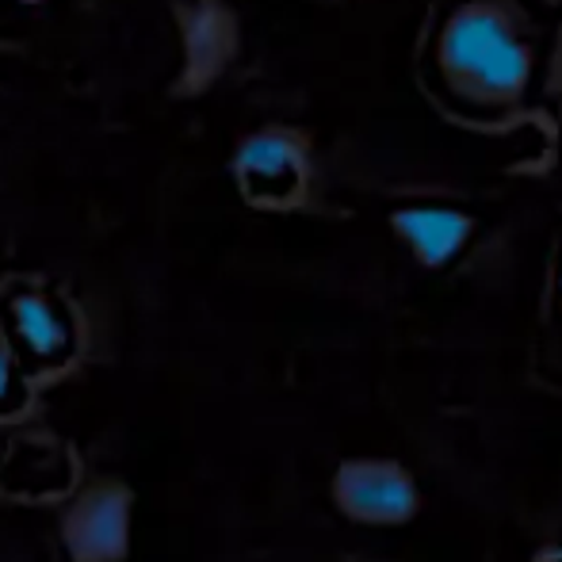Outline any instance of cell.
<instances>
[{
    "mask_svg": "<svg viewBox=\"0 0 562 562\" xmlns=\"http://www.w3.org/2000/svg\"><path fill=\"white\" fill-rule=\"evenodd\" d=\"M445 92L474 115H509L532 92L540 27L520 0H459L432 35Z\"/></svg>",
    "mask_w": 562,
    "mask_h": 562,
    "instance_id": "6da1fadb",
    "label": "cell"
},
{
    "mask_svg": "<svg viewBox=\"0 0 562 562\" xmlns=\"http://www.w3.org/2000/svg\"><path fill=\"white\" fill-rule=\"evenodd\" d=\"M0 337L35 383L69 371L81 356V318L61 291L38 280L0 283Z\"/></svg>",
    "mask_w": 562,
    "mask_h": 562,
    "instance_id": "7a4b0ae2",
    "label": "cell"
},
{
    "mask_svg": "<svg viewBox=\"0 0 562 562\" xmlns=\"http://www.w3.org/2000/svg\"><path fill=\"white\" fill-rule=\"evenodd\" d=\"M229 172H234L237 195L252 211H268V215L299 211L311 200L314 142L299 126L268 123L237 142Z\"/></svg>",
    "mask_w": 562,
    "mask_h": 562,
    "instance_id": "3957f363",
    "label": "cell"
},
{
    "mask_svg": "<svg viewBox=\"0 0 562 562\" xmlns=\"http://www.w3.org/2000/svg\"><path fill=\"white\" fill-rule=\"evenodd\" d=\"M180 27V97H200L215 89L241 54V20L229 0H177L172 8Z\"/></svg>",
    "mask_w": 562,
    "mask_h": 562,
    "instance_id": "277c9868",
    "label": "cell"
},
{
    "mask_svg": "<svg viewBox=\"0 0 562 562\" xmlns=\"http://www.w3.org/2000/svg\"><path fill=\"white\" fill-rule=\"evenodd\" d=\"M334 502L360 525H406L422 509V494L406 467L391 459H348L334 474Z\"/></svg>",
    "mask_w": 562,
    "mask_h": 562,
    "instance_id": "5b68a950",
    "label": "cell"
},
{
    "mask_svg": "<svg viewBox=\"0 0 562 562\" xmlns=\"http://www.w3.org/2000/svg\"><path fill=\"white\" fill-rule=\"evenodd\" d=\"M61 540L74 562H123L131 551V490L89 482L61 517Z\"/></svg>",
    "mask_w": 562,
    "mask_h": 562,
    "instance_id": "8992f818",
    "label": "cell"
},
{
    "mask_svg": "<svg viewBox=\"0 0 562 562\" xmlns=\"http://www.w3.org/2000/svg\"><path fill=\"white\" fill-rule=\"evenodd\" d=\"M391 234L417 265L440 272L474 237V215L451 203H402L391 211Z\"/></svg>",
    "mask_w": 562,
    "mask_h": 562,
    "instance_id": "52a82bcc",
    "label": "cell"
},
{
    "mask_svg": "<svg viewBox=\"0 0 562 562\" xmlns=\"http://www.w3.org/2000/svg\"><path fill=\"white\" fill-rule=\"evenodd\" d=\"M77 482V459L54 437H23L8 448L0 467V490L15 502H54Z\"/></svg>",
    "mask_w": 562,
    "mask_h": 562,
    "instance_id": "ba28073f",
    "label": "cell"
},
{
    "mask_svg": "<svg viewBox=\"0 0 562 562\" xmlns=\"http://www.w3.org/2000/svg\"><path fill=\"white\" fill-rule=\"evenodd\" d=\"M35 398V379L23 371L20 356L0 337V422H15L31 409Z\"/></svg>",
    "mask_w": 562,
    "mask_h": 562,
    "instance_id": "9c48e42d",
    "label": "cell"
},
{
    "mask_svg": "<svg viewBox=\"0 0 562 562\" xmlns=\"http://www.w3.org/2000/svg\"><path fill=\"white\" fill-rule=\"evenodd\" d=\"M543 562H562V551H551V555L543 559Z\"/></svg>",
    "mask_w": 562,
    "mask_h": 562,
    "instance_id": "30bf717a",
    "label": "cell"
},
{
    "mask_svg": "<svg viewBox=\"0 0 562 562\" xmlns=\"http://www.w3.org/2000/svg\"><path fill=\"white\" fill-rule=\"evenodd\" d=\"M23 4H46V0H23Z\"/></svg>",
    "mask_w": 562,
    "mask_h": 562,
    "instance_id": "8fae6325",
    "label": "cell"
},
{
    "mask_svg": "<svg viewBox=\"0 0 562 562\" xmlns=\"http://www.w3.org/2000/svg\"><path fill=\"white\" fill-rule=\"evenodd\" d=\"M559 291H562V265H559Z\"/></svg>",
    "mask_w": 562,
    "mask_h": 562,
    "instance_id": "7c38bea8",
    "label": "cell"
}]
</instances>
